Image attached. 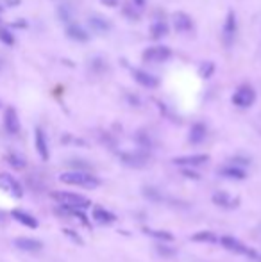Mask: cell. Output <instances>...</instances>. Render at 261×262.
<instances>
[{
	"label": "cell",
	"mask_w": 261,
	"mask_h": 262,
	"mask_svg": "<svg viewBox=\"0 0 261 262\" xmlns=\"http://www.w3.org/2000/svg\"><path fill=\"white\" fill-rule=\"evenodd\" d=\"M124 14H125V16H129L130 20H140V16H141V13L138 11V7L134 6V4L124 6Z\"/></svg>",
	"instance_id": "cell-26"
},
{
	"label": "cell",
	"mask_w": 261,
	"mask_h": 262,
	"mask_svg": "<svg viewBox=\"0 0 261 262\" xmlns=\"http://www.w3.org/2000/svg\"><path fill=\"white\" fill-rule=\"evenodd\" d=\"M208 137V127L204 125V123L197 122L191 125L190 129V134H188V139H190L191 145H201L204 143V139Z\"/></svg>",
	"instance_id": "cell-16"
},
{
	"label": "cell",
	"mask_w": 261,
	"mask_h": 262,
	"mask_svg": "<svg viewBox=\"0 0 261 262\" xmlns=\"http://www.w3.org/2000/svg\"><path fill=\"white\" fill-rule=\"evenodd\" d=\"M238 202H240V200L234 198V196H231L229 193H226V191H219V193L213 195V203L219 205V207H222V209H227V210L236 209Z\"/></svg>",
	"instance_id": "cell-13"
},
{
	"label": "cell",
	"mask_w": 261,
	"mask_h": 262,
	"mask_svg": "<svg viewBox=\"0 0 261 262\" xmlns=\"http://www.w3.org/2000/svg\"><path fill=\"white\" fill-rule=\"evenodd\" d=\"M168 34V25L165 23V20H154L150 25V36L154 39H161Z\"/></svg>",
	"instance_id": "cell-21"
},
{
	"label": "cell",
	"mask_w": 261,
	"mask_h": 262,
	"mask_svg": "<svg viewBox=\"0 0 261 262\" xmlns=\"http://www.w3.org/2000/svg\"><path fill=\"white\" fill-rule=\"evenodd\" d=\"M59 180L67 185H79V187H84V189H97L100 185V180L97 175L90 172H75V170L61 173Z\"/></svg>",
	"instance_id": "cell-1"
},
{
	"label": "cell",
	"mask_w": 261,
	"mask_h": 262,
	"mask_svg": "<svg viewBox=\"0 0 261 262\" xmlns=\"http://www.w3.org/2000/svg\"><path fill=\"white\" fill-rule=\"evenodd\" d=\"M99 2L106 7H117L118 4H120V0H99Z\"/></svg>",
	"instance_id": "cell-30"
},
{
	"label": "cell",
	"mask_w": 261,
	"mask_h": 262,
	"mask_svg": "<svg viewBox=\"0 0 261 262\" xmlns=\"http://www.w3.org/2000/svg\"><path fill=\"white\" fill-rule=\"evenodd\" d=\"M145 2H147V0H133V4L136 7H143L145 6Z\"/></svg>",
	"instance_id": "cell-32"
},
{
	"label": "cell",
	"mask_w": 261,
	"mask_h": 262,
	"mask_svg": "<svg viewBox=\"0 0 261 262\" xmlns=\"http://www.w3.org/2000/svg\"><path fill=\"white\" fill-rule=\"evenodd\" d=\"M219 175H222L224 178H229V180H244L247 177V172H245L242 166L238 164H227V166H222L219 168Z\"/></svg>",
	"instance_id": "cell-14"
},
{
	"label": "cell",
	"mask_w": 261,
	"mask_h": 262,
	"mask_svg": "<svg viewBox=\"0 0 261 262\" xmlns=\"http://www.w3.org/2000/svg\"><path fill=\"white\" fill-rule=\"evenodd\" d=\"M4 220H6V218H4V212L0 210V223H4Z\"/></svg>",
	"instance_id": "cell-33"
},
{
	"label": "cell",
	"mask_w": 261,
	"mask_h": 262,
	"mask_svg": "<svg viewBox=\"0 0 261 262\" xmlns=\"http://www.w3.org/2000/svg\"><path fill=\"white\" fill-rule=\"evenodd\" d=\"M172 57V49L166 45H152L147 46L141 54V59L145 63H165Z\"/></svg>",
	"instance_id": "cell-4"
},
{
	"label": "cell",
	"mask_w": 261,
	"mask_h": 262,
	"mask_svg": "<svg viewBox=\"0 0 261 262\" xmlns=\"http://www.w3.org/2000/svg\"><path fill=\"white\" fill-rule=\"evenodd\" d=\"M191 241H197V243H219V237L213 234L211 230H201L197 234L191 235Z\"/></svg>",
	"instance_id": "cell-24"
},
{
	"label": "cell",
	"mask_w": 261,
	"mask_h": 262,
	"mask_svg": "<svg viewBox=\"0 0 261 262\" xmlns=\"http://www.w3.org/2000/svg\"><path fill=\"white\" fill-rule=\"evenodd\" d=\"M209 161L208 154H193V155H183V157H176L173 159V164L183 166V168L190 170V168H197V166H202Z\"/></svg>",
	"instance_id": "cell-9"
},
{
	"label": "cell",
	"mask_w": 261,
	"mask_h": 262,
	"mask_svg": "<svg viewBox=\"0 0 261 262\" xmlns=\"http://www.w3.org/2000/svg\"><path fill=\"white\" fill-rule=\"evenodd\" d=\"M59 18L64 21V23H70V16H72V11H68V7L67 6H61L59 9Z\"/></svg>",
	"instance_id": "cell-27"
},
{
	"label": "cell",
	"mask_w": 261,
	"mask_h": 262,
	"mask_svg": "<svg viewBox=\"0 0 261 262\" xmlns=\"http://www.w3.org/2000/svg\"><path fill=\"white\" fill-rule=\"evenodd\" d=\"M172 25L177 32L186 34V32L193 31L195 21H193V18H191L188 13H184V11H176V13L172 14Z\"/></svg>",
	"instance_id": "cell-7"
},
{
	"label": "cell",
	"mask_w": 261,
	"mask_h": 262,
	"mask_svg": "<svg viewBox=\"0 0 261 262\" xmlns=\"http://www.w3.org/2000/svg\"><path fill=\"white\" fill-rule=\"evenodd\" d=\"M120 159L127 166H134V168H141V166L147 164V155L141 154V152H124Z\"/></svg>",
	"instance_id": "cell-19"
},
{
	"label": "cell",
	"mask_w": 261,
	"mask_h": 262,
	"mask_svg": "<svg viewBox=\"0 0 261 262\" xmlns=\"http://www.w3.org/2000/svg\"><path fill=\"white\" fill-rule=\"evenodd\" d=\"M88 25L92 27V31H95V32H99V34H104V32H107L111 29V23L106 20V18H102V16H90L88 18Z\"/></svg>",
	"instance_id": "cell-20"
},
{
	"label": "cell",
	"mask_w": 261,
	"mask_h": 262,
	"mask_svg": "<svg viewBox=\"0 0 261 262\" xmlns=\"http://www.w3.org/2000/svg\"><path fill=\"white\" fill-rule=\"evenodd\" d=\"M0 189H4L7 195L14 196V198L24 196V187L11 173H0Z\"/></svg>",
	"instance_id": "cell-6"
},
{
	"label": "cell",
	"mask_w": 261,
	"mask_h": 262,
	"mask_svg": "<svg viewBox=\"0 0 261 262\" xmlns=\"http://www.w3.org/2000/svg\"><path fill=\"white\" fill-rule=\"evenodd\" d=\"M14 246H16L18 250H21V252H39V250L43 248V243L38 241V239L34 237H16L14 239Z\"/></svg>",
	"instance_id": "cell-15"
},
{
	"label": "cell",
	"mask_w": 261,
	"mask_h": 262,
	"mask_svg": "<svg viewBox=\"0 0 261 262\" xmlns=\"http://www.w3.org/2000/svg\"><path fill=\"white\" fill-rule=\"evenodd\" d=\"M130 75H133L134 82H138V84L141 87H145V89H156V87L159 86V79L156 77V75L148 74V72H145V70H140V68H133Z\"/></svg>",
	"instance_id": "cell-8"
},
{
	"label": "cell",
	"mask_w": 261,
	"mask_h": 262,
	"mask_svg": "<svg viewBox=\"0 0 261 262\" xmlns=\"http://www.w3.org/2000/svg\"><path fill=\"white\" fill-rule=\"evenodd\" d=\"M6 161L13 170H25V166H27V161L20 154H16V152H9L6 155Z\"/></svg>",
	"instance_id": "cell-22"
},
{
	"label": "cell",
	"mask_w": 261,
	"mask_h": 262,
	"mask_svg": "<svg viewBox=\"0 0 261 262\" xmlns=\"http://www.w3.org/2000/svg\"><path fill=\"white\" fill-rule=\"evenodd\" d=\"M233 104L240 109H249L251 105H254L256 102V89L251 84H242L236 87V91L233 93Z\"/></svg>",
	"instance_id": "cell-3"
},
{
	"label": "cell",
	"mask_w": 261,
	"mask_h": 262,
	"mask_svg": "<svg viewBox=\"0 0 261 262\" xmlns=\"http://www.w3.org/2000/svg\"><path fill=\"white\" fill-rule=\"evenodd\" d=\"M93 220L97 221V223H100V225H111V223H115L117 221V216H115L111 210H107L106 207H100V205H97V207H93Z\"/></svg>",
	"instance_id": "cell-18"
},
{
	"label": "cell",
	"mask_w": 261,
	"mask_h": 262,
	"mask_svg": "<svg viewBox=\"0 0 261 262\" xmlns=\"http://www.w3.org/2000/svg\"><path fill=\"white\" fill-rule=\"evenodd\" d=\"M63 234L67 235V237H70L74 243H79V245H82V239H81V235H79V234H75V232H74V230H70V228H64V230H63Z\"/></svg>",
	"instance_id": "cell-28"
},
{
	"label": "cell",
	"mask_w": 261,
	"mask_h": 262,
	"mask_svg": "<svg viewBox=\"0 0 261 262\" xmlns=\"http://www.w3.org/2000/svg\"><path fill=\"white\" fill-rule=\"evenodd\" d=\"M54 200L59 203V207H64V209H77V210H86L88 207H92V202H90L86 196L77 195V193H70V191H54L50 193Z\"/></svg>",
	"instance_id": "cell-2"
},
{
	"label": "cell",
	"mask_w": 261,
	"mask_h": 262,
	"mask_svg": "<svg viewBox=\"0 0 261 262\" xmlns=\"http://www.w3.org/2000/svg\"><path fill=\"white\" fill-rule=\"evenodd\" d=\"M11 218H13L14 221H18L20 225H24V227H27V228H38V220H36L32 214L25 212V210H21V209L11 210Z\"/></svg>",
	"instance_id": "cell-17"
},
{
	"label": "cell",
	"mask_w": 261,
	"mask_h": 262,
	"mask_svg": "<svg viewBox=\"0 0 261 262\" xmlns=\"http://www.w3.org/2000/svg\"><path fill=\"white\" fill-rule=\"evenodd\" d=\"M0 41H2L4 45H7V46H13L14 45L13 32H11L9 29H6V27H0Z\"/></svg>",
	"instance_id": "cell-25"
},
{
	"label": "cell",
	"mask_w": 261,
	"mask_h": 262,
	"mask_svg": "<svg viewBox=\"0 0 261 262\" xmlns=\"http://www.w3.org/2000/svg\"><path fill=\"white\" fill-rule=\"evenodd\" d=\"M64 32H67L68 38L74 39V41H79V43H88L90 41V32L86 31L81 23L70 21V23H67V27H64Z\"/></svg>",
	"instance_id": "cell-12"
},
{
	"label": "cell",
	"mask_w": 261,
	"mask_h": 262,
	"mask_svg": "<svg viewBox=\"0 0 261 262\" xmlns=\"http://www.w3.org/2000/svg\"><path fill=\"white\" fill-rule=\"evenodd\" d=\"M183 175H184V177H188V178H199V175L197 173H195V172H191V170H186V168H184L183 170Z\"/></svg>",
	"instance_id": "cell-31"
},
{
	"label": "cell",
	"mask_w": 261,
	"mask_h": 262,
	"mask_svg": "<svg viewBox=\"0 0 261 262\" xmlns=\"http://www.w3.org/2000/svg\"><path fill=\"white\" fill-rule=\"evenodd\" d=\"M236 31H238V20H236V13L234 11H229L226 16V21L222 25V39L224 45L231 46L234 43V38H236Z\"/></svg>",
	"instance_id": "cell-5"
},
{
	"label": "cell",
	"mask_w": 261,
	"mask_h": 262,
	"mask_svg": "<svg viewBox=\"0 0 261 262\" xmlns=\"http://www.w3.org/2000/svg\"><path fill=\"white\" fill-rule=\"evenodd\" d=\"M2 9H4V7H2V4H0V13H2Z\"/></svg>",
	"instance_id": "cell-34"
},
{
	"label": "cell",
	"mask_w": 261,
	"mask_h": 262,
	"mask_svg": "<svg viewBox=\"0 0 261 262\" xmlns=\"http://www.w3.org/2000/svg\"><path fill=\"white\" fill-rule=\"evenodd\" d=\"M4 129L9 134H18L21 129L20 118H18V112L14 107H7L4 111Z\"/></svg>",
	"instance_id": "cell-11"
},
{
	"label": "cell",
	"mask_w": 261,
	"mask_h": 262,
	"mask_svg": "<svg viewBox=\"0 0 261 262\" xmlns=\"http://www.w3.org/2000/svg\"><path fill=\"white\" fill-rule=\"evenodd\" d=\"M34 147H36V152H38L39 159L41 161H49L50 157V150H49V141H47V134L41 127L34 130Z\"/></svg>",
	"instance_id": "cell-10"
},
{
	"label": "cell",
	"mask_w": 261,
	"mask_h": 262,
	"mask_svg": "<svg viewBox=\"0 0 261 262\" xmlns=\"http://www.w3.org/2000/svg\"><path fill=\"white\" fill-rule=\"evenodd\" d=\"M143 232L147 235L154 239H159L163 243H172L173 241V234H170L168 230H156V228H143Z\"/></svg>",
	"instance_id": "cell-23"
},
{
	"label": "cell",
	"mask_w": 261,
	"mask_h": 262,
	"mask_svg": "<svg viewBox=\"0 0 261 262\" xmlns=\"http://www.w3.org/2000/svg\"><path fill=\"white\" fill-rule=\"evenodd\" d=\"M158 252L161 253V255H173V253H176V252H173V250H170V248H168V246H166V245H161V246H158Z\"/></svg>",
	"instance_id": "cell-29"
}]
</instances>
